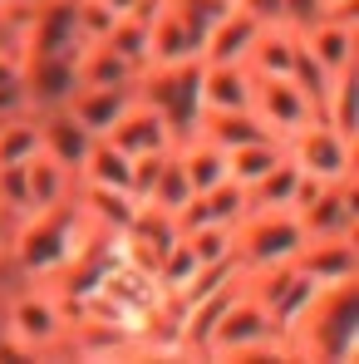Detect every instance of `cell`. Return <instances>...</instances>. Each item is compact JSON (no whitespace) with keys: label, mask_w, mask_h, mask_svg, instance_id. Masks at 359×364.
I'll list each match as a JSON object with an SVG mask.
<instances>
[{"label":"cell","mask_w":359,"mask_h":364,"mask_svg":"<svg viewBox=\"0 0 359 364\" xmlns=\"http://www.w3.org/2000/svg\"><path fill=\"white\" fill-rule=\"evenodd\" d=\"M325 10H355V0H320Z\"/></svg>","instance_id":"obj_32"},{"label":"cell","mask_w":359,"mask_h":364,"mask_svg":"<svg viewBox=\"0 0 359 364\" xmlns=\"http://www.w3.org/2000/svg\"><path fill=\"white\" fill-rule=\"evenodd\" d=\"M182 242L192 246L197 266H222V261H232V251H237V227H232V222H202V227H187Z\"/></svg>","instance_id":"obj_27"},{"label":"cell","mask_w":359,"mask_h":364,"mask_svg":"<svg viewBox=\"0 0 359 364\" xmlns=\"http://www.w3.org/2000/svg\"><path fill=\"white\" fill-rule=\"evenodd\" d=\"M79 89V55H30L25 60V94L35 114L64 109Z\"/></svg>","instance_id":"obj_13"},{"label":"cell","mask_w":359,"mask_h":364,"mask_svg":"<svg viewBox=\"0 0 359 364\" xmlns=\"http://www.w3.org/2000/svg\"><path fill=\"white\" fill-rule=\"evenodd\" d=\"M286 158V148H281V138H251V143H241L227 153V178L241 182V187H251V182H261L276 163Z\"/></svg>","instance_id":"obj_25"},{"label":"cell","mask_w":359,"mask_h":364,"mask_svg":"<svg viewBox=\"0 0 359 364\" xmlns=\"http://www.w3.org/2000/svg\"><path fill=\"white\" fill-rule=\"evenodd\" d=\"M99 5H109L114 15H133V10H143L148 0H99Z\"/></svg>","instance_id":"obj_31"},{"label":"cell","mask_w":359,"mask_h":364,"mask_svg":"<svg viewBox=\"0 0 359 364\" xmlns=\"http://www.w3.org/2000/svg\"><path fill=\"white\" fill-rule=\"evenodd\" d=\"M300 45L315 55V64L335 79V74H345V69H355V10H325L320 20H310L305 30H296Z\"/></svg>","instance_id":"obj_11"},{"label":"cell","mask_w":359,"mask_h":364,"mask_svg":"<svg viewBox=\"0 0 359 364\" xmlns=\"http://www.w3.org/2000/svg\"><path fill=\"white\" fill-rule=\"evenodd\" d=\"M305 237H355V182H325L296 207Z\"/></svg>","instance_id":"obj_14"},{"label":"cell","mask_w":359,"mask_h":364,"mask_svg":"<svg viewBox=\"0 0 359 364\" xmlns=\"http://www.w3.org/2000/svg\"><path fill=\"white\" fill-rule=\"evenodd\" d=\"M114 148H123L128 158H148V153H173L178 148V133H173V123L163 119V109L158 104H148L143 94L123 109V119L104 133Z\"/></svg>","instance_id":"obj_10"},{"label":"cell","mask_w":359,"mask_h":364,"mask_svg":"<svg viewBox=\"0 0 359 364\" xmlns=\"http://www.w3.org/2000/svg\"><path fill=\"white\" fill-rule=\"evenodd\" d=\"M296 271L310 276L315 286H355V271H359V246L355 237H305L296 256Z\"/></svg>","instance_id":"obj_12"},{"label":"cell","mask_w":359,"mask_h":364,"mask_svg":"<svg viewBox=\"0 0 359 364\" xmlns=\"http://www.w3.org/2000/svg\"><path fill=\"white\" fill-rule=\"evenodd\" d=\"M40 158V114H10L0 123V168H20Z\"/></svg>","instance_id":"obj_26"},{"label":"cell","mask_w":359,"mask_h":364,"mask_svg":"<svg viewBox=\"0 0 359 364\" xmlns=\"http://www.w3.org/2000/svg\"><path fill=\"white\" fill-rule=\"evenodd\" d=\"M94 237L99 232L79 212V202L40 207V212H25L20 222H10V232H5V266L20 281H60Z\"/></svg>","instance_id":"obj_1"},{"label":"cell","mask_w":359,"mask_h":364,"mask_svg":"<svg viewBox=\"0 0 359 364\" xmlns=\"http://www.w3.org/2000/svg\"><path fill=\"white\" fill-rule=\"evenodd\" d=\"M296 45L300 35L291 25H261L251 55H246V69L256 79H291V64H296Z\"/></svg>","instance_id":"obj_20"},{"label":"cell","mask_w":359,"mask_h":364,"mask_svg":"<svg viewBox=\"0 0 359 364\" xmlns=\"http://www.w3.org/2000/svg\"><path fill=\"white\" fill-rule=\"evenodd\" d=\"M79 182H89V187H128L133 192V158L123 148H114L109 138H94L84 163H79Z\"/></svg>","instance_id":"obj_24"},{"label":"cell","mask_w":359,"mask_h":364,"mask_svg":"<svg viewBox=\"0 0 359 364\" xmlns=\"http://www.w3.org/2000/svg\"><path fill=\"white\" fill-rule=\"evenodd\" d=\"M30 212V187H25V163L20 168H0V217L20 222Z\"/></svg>","instance_id":"obj_29"},{"label":"cell","mask_w":359,"mask_h":364,"mask_svg":"<svg viewBox=\"0 0 359 364\" xmlns=\"http://www.w3.org/2000/svg\"><path fill=\"white\" fill-rule=\"evenodd\" d=\"M251 119L261 123L271 138H291L296 128L315 119V94H305L296 79H256L251 89Z\"/></svg>","instance_id":"obj_8"},{"label":"cell","mask_w":359,"mask_h":364,"mask_svg":"<svg viewBox=\"0 0 359 364\" xmlns=\"http://www.w3.org/2000/svg\"><path fill=\"white\" fill-rule=\"evenodd\" d=\"M69 310L50 281H25L0 301V355H64Z\"/></svg>","instance_id":"obj_2"},{"label":"cell","mask_w":359,"mask_h":364,"mask_svg":"<svg viewBox=\"0 0 359 364\" xmlns=\"http://www.w3.org/2000/svg\"><path fill=\"white\" fill-rule=\"evenodd\" d=\"M0 123H5V114H0Z\"/></svg>","instance_id":"obj_33"},{"label":"cell","mask_w":359,"mask_h":364,"mask_svg":"<svg viewBox=\"0 0 359 364\" xmlns=\"http://www.w3.org/2000/svg\"><path fill=\"white\" fill-rule=\"evenodd\" d=\"M251 89H256V74H251L246 64H202V69H197L202 114H237V109H251Z\"/></svg>","instance_id":"obj_16"},{"label":"cell","mask_w":359,"mask_h":364,"mask_svg":"<svg viewBox=\"0 0 359 364\" xmlns=\"http://www.w3.org/2000/svg\"><path fill=\"white\" fill-rule=\"evenodd\" d=\"M89 143H94V133L79 128L69 109H50V114H40V153L55 158V163H64L74 178H79V163H84Z\"/></svg>","instance_id":"obj_19"},{"label":"cell","mask_w":359,"mask_h":364,"mask_svg":"<svg viewBox=\"0 0 359 364\" xmlns=\"http://www.w3.org/2000/svg\"><path fill=\"white\" fill-rule=\"evenodd\" d=\"M256 35H261V20H251L246 10H227L207 35H202V64H246L251 55V45H256Z\"/></svg>","instance_id":"obj_17"},{"label":"cell","mask_w":359,"mask_h":364,"mask_svg":"<svg viewBox=\"0 0 359 364\" xmlns=\"http://www.w3.org/2000/svg\"><path fill=\"white\" fill-rule=\"evenodd\" d=\"M197 69L202 64H173V69H148L143 79H138V94L148 99V104H158L163 109V119L173 123V133L182 138H192L197 133V123H202V99H197Z\"/></svg>","instance_id":"obj_7"},{"label":"cell","mask_w":359,"mask_h":364,"mask_svg":"<svg viewBox=\"0 0 359 364\" xmlns=\"http://www.w3.org/2000/svg\"><path fill=\"white\" fill-rule=\"evenodd\" d=\"M286 158L296 163L305 178L315 182H355V138L330 128L325 119H310L305 128H296L286 143Z\"/></svg>","instance_id":"obj_6"},{"label":"cell","mask_w":359,"mask_h":364,"mask_svg":"<svg viewBox=\"0 0 359 364\" xmlns=\"http://www.w3.org/2000/svg\"><path fill=\"white\" fill-rule=\"evenodd\" d=\"M202 55V30L182 15L173 0H158L148 15V69H173L192 64Z\"/></svg>","instance_id":"obj_9"},{"label":"cell","mask_w":359,"mask_h":364,"mask_svg":"<svg viewBox=\"0 0 359 364\" xmlns=\"http://www.w3.org/2000/svg\"><path fill=\"white\" fill-rule=\"evenodd\" d=\"M315 119H325L330 128H340V133L359 138V79H355V69L335 74V79H330V84L320 89Z\"/></svg>","instance_id":"obj_23"},{"label":"cell","mask_w":359,"mask_h":364,"mask_svg":"<svg viewBox=\"0 0 359 364\" xmlns=\"http://www.w3.org/2000/svg\"><path fill=\"white\" fill-rule=\"evenodd\" d=\"M74 202H79V212L94 222V232H109V237L128 232L133 217L143 212V202H138L128 187H89V182H79Z\"/></svg>","instance_id":"obj_18"},{"label":"cell","mask_w":359,"mask_h":364,"mask_svg":"<svg viewBox=\"0 0 359 364\" xmlns=\"http://www.w3.org/2000/svg\"><path fill=\"white\" fill-rule=\"evenodd\" d=\"M25 187H30V212H40V207H60V202H74V192H79V178L55 163V158H30L25 163Z\"/></svg>","instance_id":"obj_21"},{"label":"cell","mask_w":359,"mask_h":364,"mask_svg":"<svg viewBox=\"0 0 359 364\" xmlns=\"http://www.w3.org/2000/svg\"><path fill=\"white\" fill-rule=\"evenodd\" d=\"M305 246V227L296 212H246L237 222V251L232 261L241 266V276L271 271V266H291Z\"/></svg>","instance_id":"obj_5"},{"label":"cell","mask_w":359,"mask_h":364,"mask_svg":"<svg viewBox=\"0 0 359 364\" xmlns=\"http://www.w3.org/2000/svg\"><path fill=\"white\" fill-rule=\"evenodd\" d=\"M266 355H281L286 360V345L266 315V305L246 291V281L237 286V296L217 310L207 340H202V360H266Z\"/></svg>","instance_id":"obj_4"},{"label":"cell","mask_w":359,"mask_h":364,"mask_svg":"<svg viewBox=\"0 0 359 364\" xmlns=\"http://www.w3.org/2000/svg\"><path fill=\"white\" fill-rule=\"evenodd\" d=\"M0 222H5V217H0Z\"/></svg>","instance_id":"obj_34"},{"label":"cell","mask_w":359,"mask_h":364,"mask_svg":"<svg viewBox=\"0 0 359 364\" xmlns=\"http://www.w3.org/2000/svg\"><path fill=\"white\" fill-rule=\"evenodd\" d=\"M286 360H359V296L355 286L320 291L315 310L286 335Z\"/></svg>","instance_id":"obj_3"},{"label":"cell","mask_w":359,"mask_h":364,"mask_svg":"<svg viewBox=\"0 0 359 364\" xmlns=\"http://www.w3.org/2000/svg\"><path fill=\"white\" fill-rule=\"evenodd\" d=\"M300 197V168L291 158H281L261 182L246 187V212H296Z\"/></svg>","instance_id":"obj_22"},{"label":"cell","mask_w":359,"mask_h":364,"mask_svg":"<svg viewBox=\"0 0 359 364\" xmlns=\"http://www.w3.org/2000/svg\"><path fill=\"white\" fill-rule=\"evenodd\" d=\"M30 109V94H25V60L15 55V50H5L0 45V114L10 119V114H25ZM35 114V109H30Z\"/></svg>","instance_id":"obj_28"},{"label":"cell","mask_w":359,"mask_h":364,"mask_svg":"<svg viewBox=\"0 0 359 364\" xmlns=\"http://www.w3.org/2000/svg\"><path fill=\"white\" fill-rule=\"evenodd\" d=\"M138 99V84H79L74 94H69V114L79 128H89L94 138H104L114 123L123 119V109Z\"/></svg>","instance_id":"obj_15"},{"label":"cell","mask_w":359,"mask_h":364,"mask_svg":"<svg viewBox=\"0 0 359 364\" xmlns=\"http://www.w3.org/2000/svg\"><path fill=\"white\" fill-rule=\"evenodd\" d=\"M320 15H325L320 0H281V25H291V30H305V25L320 20Z\"/></svg>","instance_id":"obj_30"}]
</instances>
